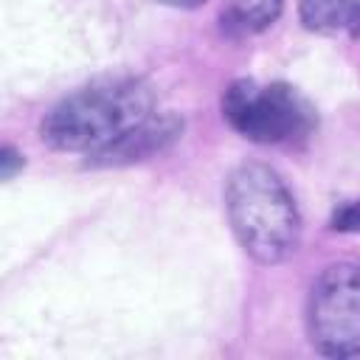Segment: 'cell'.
<instances>
[{
	"mask_svg": "<svg viewBox=\"0 0 360 360\" xmlns=\"http://www.w3.org/2000/svg\"><path fill=\"white\" fill-rule=\"evenodd\" d=\"M225 211L231 228L262 264H278L298 250L301 214L292 191L267 163H242L225 183Z\"/></svg>",
	"mask_w": 360,
	"mask_h": 360,
	"instance_id": "cell-2",
	"label": "cell"
},
{
	"mask_svg": "<svg viewBox=\"0 0 360 360\" xmlns=\"http://www.w3.org/2000/svg\"><path fill=\"white\" fill-rule=\"evenodd\" d=\"M17 166H22V158L11 146H3V152H0V172H3V177L11 180V174H14Z\"/></svg>",
	"mask_w": 360,
	"mask_h": 360,
	"instance_id": "cell-9",
	"label": "cell"
},
{
	"mask_svg": "<svg viewBox=\"0 0 360 360\" xmlns=\"http://www.w3.org/2000/svg\"><path fill=\"white\" fill-rule=\"evenodd\" d=\"M298 17L318 34L360 37V0H298Z\"/></svg>",
	"mask_w": 360,
	"mask_h": 360,
	"instance_id": "cell-5",
	"label": "cell"
},
{
	"mask_svg": "<svg viewBox=\"0 0 360 360\" xmlns=\"http://www.w3.org/2000/svg\"><path fill=\"white\" fill-rule=\"evenodd\" d=\"M160 3H169V6H180V8H194V6H202L205 0H160Z\"/></svg>",
	"mask_w": 360,
	"mask_h": 360,
	"instance_id": "cell-10",
	"label": "cell"
},
{
	"mask_svg": "<svg viewBox=\"0 0 360 360\" xmlns=\"http://www.w3.org/2000/svg\"><path fill=\"white\" fill-rule=\"evenodd\" d=\"M222 115L242 138L256 143H298L318 124L312 104L284 82H233L222 96Z\"/></svg>",
	"mask_w": 360,
	"mask_h": 360,
	"instance_id": "cell-3",
	"label": "cell"
},
{
	"mask_svg": "<svg viewBox=\"0 0 360 360\" xmlns=\"http://www.w3.org/2000/svg\"><path fill=\"white\" fill-rule=\"evenodd\" d=\"M281 11V0H231L222 20L228 22V28L236 31H262L267 28Z\"/></svg>",
	"mask_w": 360,
	"mask_h": 360,
	"instance_id": "cell-7",
	"label": "cell"
},
{
	"mask_svg": "<svg viewBox=\"0 0 360 360\" xmlns=\"http://www.w3.org/2000/svg\"><path fill=\"white\" fill-rule=\"evenodd\" d=\"M307 332L329 357L360 354V264H329L309 287Z\"/></svg>",
	"mask_w": 360,
	"mask_h": 360,
	"instance_id": "cell-4",
	"label": "cell"
},
{
	"mask_svg": "<svg viewBox=\"0 0 360 360\" xmlns=\"http://www.w3.org/2000/svg\"><path fill=\"white\" fill-rule=\"evenodd\" d=\"M180 129H183V124L174 115H158L155 112L127 141H121L112 152H107L104 158H98V163H129V160L146 158L152 152H160L163 146H169L180 135Z\"/></svg>",
	"mask_w": 360,
	"mask_h": 360,
	"instance_id": "cell-6",
	"label": "cell"
},
{
	"mask_svg": "<svg viewBox=\"0 0 360 360\" xmlns=\"http://www.w3.org/2000/svg\"><path fill=\"white\" fill-rule=\"evenodd\" d=\"M332 228L338 231H357L360 228V202H343L335 217H332Z\"/></svg>",
	"mask_w": 360,
	"mask_h": 360,
	"instance_id": "cell-8",
	"label": "cell"
},
{
	"mask_svg": "<svg viewBox=\"0 0 360 360\" xmlns=\"http://www.w3.org/2000/svg\"><path fill=\"white\" fill-rule=\"evenodd\" d=\"M155 115L146 82L132 76L93 82L62 98L42 121V138L59 152L104 158Z\"/></svg>",
	"mask_w": 360,
	"mask_h": 360,
	"instance_id": "cell-1",
	"label": "cell"
}]
</instances>
